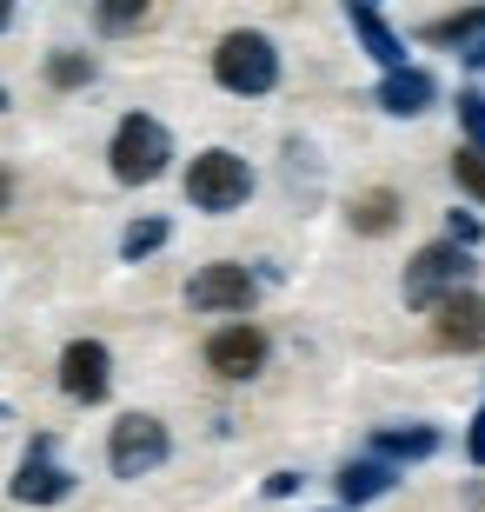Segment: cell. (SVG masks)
I'll list each match as a JSON object with an SVG mask.
<instances>
[{"label": "cell", "instance_id": "6da1fadb", "mask_svg": "<svg viewBox=\"0 0 485 512\" xmlns=\"http://www.w3.org/2000/svg\"><path fill=\"white\" fill-rule=\"evenodd\" d=\"M213 80L240 100L273 94V87H280V47L266 34H253V27H233V34L213 47Z\"/></svg>", "mask_w": 485, "mask_h": 512}, {"label": "cell", "instance_id": "7a4b0ae2", "mask_svg": "<svg viewBox=\"0 0 485 512\" xmlns=\"http://www.w3.org/2000/svg\"><path fill=\"white\" fill-rule=\"evenodd\" d=\"M459 286H472V247H459V240H432V247L412 253L399 293H406L412 313H432V306L446 300V293H459Z\"/></svg>", "mask_w": 485, "mask_h": 512}, {"label": "cell", "instance_id": "3957f363", "mask_svg": "<svg viewBox=\"0 0 485 512\" xmlns=\"http://www.w3.org/2000/svg\"><path fill=\"white\" fill-rule=\"evenodd\" d=\"M107 160H113V180H120V187H147V180H160V173H167L173 133L160 127L153 114H127L120 127H113Z\"/></svg>", "mask_w": 485, "mask_h": 512}, {"label": "cell", "instance_id": "277c9868", "mask_svg": "<svg viewBox=\"0 0 485 512\" xmlns=\"http://www.w3.org/2000/svg\"><path fill=\"white\" fill-rule=\"evenodd\" d=\"M187 200L200 213H233L253 200V167H246L233 147H206L193 153V167H187Z\"/></svg>", "mask_w": 485, "mask_h": 512}, {"label": "cell", "instance_id": "5b68a950", "mask_svg": "<svg viewBox=\"0 0 485 512\" xmlns=\"http://www.w3.org/2000/svg\"><path fill=\"white\" fill-rule=\"evenodd\" d=\"M167 453H173V439H167V426H160L153 413H120V419H113V439H107L113 479H147V473H160V466H167Z\"/></svg>", "mask_w": 485, "mask_h": 512}, {"label": "cell", "instance_id": "8992f818", "mask_svg": "<svg viewBox=\"0 0 485 512\" xmlns=\"http://www.w3.org/2000/svg\"><path fill=\"white\" fill-rule=\"evenodd\" d=\"M7 493H14L20 506H60V499L74 493V473L54 459V433H34V446L20 453L14 479H7Z\"/></svg>", "mask_w": 485, "mask_h": 512}, {"label": "cell", "instance_id": "52a82bcc", "mask_svg": "<svg viewBox=\"0 0 485 512\" xmlns=\"http://www.w3.org/2000/svg\"><path fill=\"white\" fill-rule=\"evenodd\" d=\"M253 300H260V280H253L246 266H233V260H213V266H200V273L187 280L193 313H253Z\"/></svg>", "mask_w": 485, "mask_h": 512}, {"label": "cell", "instance_id": "ba28073f", "mask_svg": "<svg viewBox=\"0 0 485 512\" xmlns=\"http://www.w3.org/2000/svg\"><path fill=\"white\" fill-rule=\"evenodd\" d=\"M60 393L80 399V406H100L113 393V353L100 340H74L60 353Z\"/></svg>", "mask_w": 485, "mask_h": 512}, {"label": "cell", "instance_id": "9c48e42d", "mask_svg": "<svg viewBox=\"0 0 485 512\" xmlns=\"http://www.w3.org/2000/svg\"><path fill=\"white\" fill-rule=\"evenodd\" d=\"M432 333H439V346H452V353H479L485 346V293H472V286L446 293V300L432 306Z\"/></svg>", "mask_w": 485, "mask_h": 512}, {"label": "cell", "instance_id": "30bf717a", "mask_svg": "<svg viewBox=\"0 0 485 512\" xmlns=\"http://www.w3.org/2000/svg\"><path fill=\"white\" fill-rule=\"evenodd\" d=\"M206 366H213L220 380H253V373L266 366V333H260V326H246V320L220 326V333L206 340Z\"/></svg>", "mask_w": 485, "mask_h": 512}, {"label": "cell", "instance_id": "8fae6325", "mask_svg": "<svg viewBox=\"0 0 485 512\" xmlns=\"http://www.w3.org/2000/svg\"><path fill=\"white\" fill-rule=\"evenodd\" d=\"M379 107H386L392 120H412V114H426L432 100H439V80L426 74V67H392L386 80H379Z\"/></svg>", "mask_w": 485, "mask_h": 512}, {"label": "cell", "instance_id": "7c38bea8", "mask_svg": "<svg viewBox=\"0 0 485 512\" xmlns=\"http://www.w3.org/2000/svg\"><path fill=\"white\" fill-rule=\"evenodd\" d=\"M392 486H399V466L379 459V453L346 459V466H339V499H346V506H373V499H386Z\"/></svg>", "mask_w": 485, "mask_h": 512}, {"label": "cell", "instance_id": "4fadbf2b", "mask_svg": "<svg viewBox=\"0 0 485 512\" xmlns=\"http://www.w3.org/2000/svg\"><path fill=\"white\" fill-rule=\"evenodd\" d=\"M346 20H353L359 47H366V54H373L379 67H386V74H392V67H406V40H399V34L386 27V20H379L373 0H346Z\"/></svg>", "mask_w": 485, "mask_h": 512}, {"label": "cell", "instance_id": "5bb4252c", "mask_svg": "<svg viewBox=\"0 0 485 512\" xmlns=\"http://www.w3.org/2000/svg\"><path fill=\"white\" fill-rule=\"evenodd\" d=\"M373 453L392 459V466H412V459H432V453H439V433H432V426H379V433H373Z\"/></svg>", "mask_w": 485, "mask_h": 512}, {"label": "cell", "instance_id": "9a60e30c", "mask_svg": "<svg viewBox=\"0 0 485 512\" xmlns=\"http://www.w3.org/2000/svg\"><path fill=\"white\" fill-rule=\"evenodd\" d=\"M353 227L359 233H392V227H399V193H386V187L359 193V200H353Z\"/></svg>", "mask_w": 485, "mask_h": 512}, {"label": "cell", "instance_id": "2e32d148", "mask_svg": "<svg viewBox=\"0 0 485 512\" xmlns=\"http://www.w3.org/2000/svg\"><path fill=\"white\" fill-rule=\"evenodd\" d=\"M485 34V7H466V14H446V20H426V40L432 47H466V40Z\"/></svg>", "mask_w": 485, "mask_h": 512}, {"label": "cell", "instance_id": "e0dca14e", "mask_svg": "<svg viewBox=\"0 0 485 512\" xmlns=\"http://www.w3.org/2000/svg\"><path fill=\"white\" fill-rule=\"evenodd\" d=\"M167 240H173V227L160 213H147V220H133V227L120 233V260H147V253H160Z\"/></svg>", "mask_w": 485, "mask_h": 512}, {"label": "cell", "instance_id": "ac0fdd59", "mask_svg": "<svg viewBox=\"0 0 485 512\" xmlns=\"http://www.w3.org/2000/svg\"><path fill=\"white\" fill-rule=\"evenodd\" d=\"M100 67H94V54H80V47H60V54H47V80H54L60 94H74V87H87Z\"/></svg>", "mask_w": 485, "mask_h": 512}, {"label": "cell", "instance_id": "d6986e66", "mask_svg": "<svg viewBox=\"0 0 485 512\" xmlns=\"http://www.w3.org/2000/svg\"><path fill=\"white\" fill-rule=\"evenodd\" d=\"M147 14H153V0H94L100 34H133V27H140Z\"/></svg>", "mask_w": 485, "mask_h": 512}, {"label": "cell", "instance_id": "ffe728a7", "mask_svg": "<svg viewBox=\"0 0 485 512\" xmlns=\"http://www.w3.org/2000/svg\"><path fill=\"white\" fill-rule=\"evenodd\" d=\"M452 180L485 207V147H459V153H452Z\"/></svg>", "mask_w": 485, "mask_h": 512}, {"label": "cell", "instance_id": "44dd1931", "mask_svg": "<svg viewBox=\"0 0 485 512\" xmlns=\"http://www.w3.org/2000/svg\"><path fill=\"white\" fill-rule=\"evenodd\" d=\"M459 107V127H466V147H485V94L479 87H466V94L452 100Z\"/></svg>", "mask_w": 485, "mask_h": 512}, {"label": "cell", "instance_id": "7402d4cb", "mask_svg": "<svg viewBox=\"0 0 485 512\" xmlns=\"http://www.w3.org/2000/svg\"><path fill=\"white\" fill-rule=\"evenodd\" d=\"M446 233L459 240V247H479V240H485V227L472 220V213H446Z\"/></svg>", "mask_w": 485, "mask_h": 512}, {"label": "cell", "instance_id": "603a6c76", "mask_svg": "<svg viewBox=\"0 0 485 512\" xmlns=\"http://www.w3.org/2000/svg\"><path fill=\"white\" fill-rule=\"evenodd\" d=\"M466 459H472V466H485V406L472 413V426H466Z\"/></svg>", "mask_w": 485, "mask_h": 512}, {"label": "cell", "instance_id": "cb8c5ba5", "mask_svg": "<svg viewBox=\"0 0 485 512\" xmlns=\"http://www.w3.org/2000/svg\"><path fill=\"white\" fill-rule=\"evenodd\" d=\"M299 493V473H273L266 479V499H293Z\"/></svg>", "mask_w": 485, "mask_h": 512}, {"label": "cell", "instance_id": "d4e9b609", "mask_svg": "<svg viewBox=\"0 0 485 512\" xmlns=\"http://www.w3.org/2000/svg\"><path fill=\"white\" fill-rule=\"evenodd\" d=\"M459 60H466L472 74H485V34H479V40H466V47H459Z\"/></svg>", "mask_w": 485, "mask_h": 512}, {"label": "cell", "instance_id": "484cf974", "mask_svg": "<svg viewBox=\"0 0 485 512\" xmlns=\"http://www.w3.org/2000/svg\"><path fill=\"white\" fill-rule=\"evenodd\" d=\"M7 207H14V173L0 167V213H7Z\"/></svg>", "mask_w": 485, "mask_h": 512}, {"label": "cell", "instance_id": "4316f807", "mask_svg": "<svg viewBox=\"0 0 485 512\" xmlns=\"http://www.w3.org/2000/svg\"><path fill=\"white\" fill-rule=\"evenodd\" d=\"M7 27H14V0H0V34H7Z\"/></svg>", "mask_w": 485, "mask_h": 512}, {"label": "cell", "instance_id": "83f0119b", "mask_svg": "<svg viewBox=\"0 0 485 512\" xmlns=\"http://www.w3.org/2000/svg\"><path fill=\"white\" fill-rule=\"evenodd\" d=\"M0 114H7V87H0Z\"/></svg>", "mask_w": 485, "mask_h": 512}]
</instances>
